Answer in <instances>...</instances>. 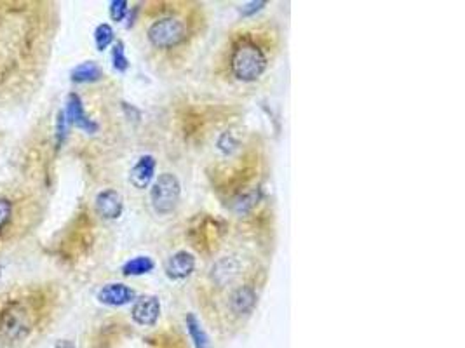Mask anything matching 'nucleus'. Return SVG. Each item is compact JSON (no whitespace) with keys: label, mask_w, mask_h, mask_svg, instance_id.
Wrapping results in <instances>:
<instances>
[{"label":"nucleus","mask_w":465,"mask_h":348,"mask_svg":"<svg viewBox=\"0 0 465 348\" xmlns=\"http://www.w3.org/2000/svg\"><path fill=\"white\" fill-rule=\"evenodd\" d=\"M265 6H267V2H249V4L242 6L241 15L242 16H253V15H256L258 11H262Z\"/></svg>","instance_id":"nucleus-23"},{"label":"nucleus","mask_w":465,"mask_h":348,"mask_svg":"<svg viewBox=\"0 0 465 348\" xmlns=\"http://www.w3.org/2000/svg\"><path fill=\"white\" fill-rule=\"evenodd\" d=\"M187 331L190 334V340L194 341L195 348H211L210 336L202 329L201 320L195 317V313H188L187 315Z\"/></svg>","instance_id":"nucleus-16"},{"label":"nucleus","mask_w":465,"mask_h":348,"mask_svg":"<svg viewBox=\"0 0 465 348\" xmlns=\"http://www.w3.org/2000/svg\"><path fill=\"white\" fill-rule=\"evenodd\" d=\"M150 348H187V347H185L183 338L171 333V331H167V333H161L157 334V336H154Z\"/></svg>","instance_id":"nucleus-19"},{"label":"nucleus","mask_w":465,"mask_h":348,"mask_svg":"<svg viewBox=\"0 0 465 348\" xmlns=\"http://www.w3.org/2000/svg\"><path fill=\"white\" fill-rule=\"evenodd\" d=\"M260 199H262L260 188L258 187L246 188L244 192H241V194H237L234 197V202H232V211H234L235 214H248V212H251L253 209L258 205Z\"/></svg>","instance_id":"nucleus-13"},{"label":"nucleus","mask_w":465,"mask_h":348,"mask_svg":"<svg viewBox=\"0 0 465 348\" xmlns=\"http://www.w3.org/2000/svg\"><path fill=\"white\" fill-rule=\"evenodd\" d=\"M134 291L131 289L129 286L120 282H112V284H105V286L101 287L100 291H98L96 298L101 305L107 306H124L127 303H131L134 300Z\"/></svg>","instance_id":"nucleus-8"},{"label":"nucleus","mask_w":465,"mask_h":348,"mask_svg":"<svg viewBox=\"0 0 465 348\" xmlns=\"http://www.w3.org/2000/svg\"><path fill=\"white\" fill-rule=\"evenodd\" d=\"M113 40H116V32H113V28L109 23H101V25L96 26V30H94V44H96L98 51L109 49L113 44Z\"/></svg>","instance_id":"nucleus-18"},{"label":"nucleus","mask_w":465,"mask_h":348,"mask_svg":"<svg viewBox=\"0 0 465 348\" xmlns=\"http://www.w3.org/2000/svg\"><path fill=\"white\" fill-rule=\"evenodd\" d=\"M94 208H96L98 216H101L103 219H119L122 216L124 211V199L113 188H107V190L100 192L94 199Z\"/></svg>","instance_id":"nucleus-6"},{"label":"nucleus","mask_w":465,"mask_h":348,"mask_svg":"<svg viewBox=\"0 0 465 348\" xmlns=\"http://www.w3.org/2000/svg\"><path fill=\"white\" fill-rule=\"evenodd\" d=\"M127 11H129V4H127L126 0H113V2H110V18L113 21H122L126 18Z\"/></svg>","instance_id":"nucleus-22"},{"label":"nucleus","mask_w":465,"mask_h":348,"mask_svg":"<svg viewBox=\"0 0 465 348\" xmlns=\"http://www.w3.org/2000/svg\"><path fill=\"white\" fill-rule=\"evenodd\" d=\"M63 113H65L69 126L77 127V129L84 131L87 134H94L98 131V124L93 119H89V115L86 113V108H84V103L79 94H69Z\"/></svg>","instance_id":"nucleus-5"},{"label":"nucleus","mask_w":465,"mask_h":348,"mask_svg":"<svg viewBox=\"0 0 465 348\" xmlns=\"http://www.w3.org/2000/svg\"><path fill=\"white\" fill-rule=\"evenodd\" d=\"M181 197V183L173 172H163L152 185L150 202L157 214L166 216L176 209Z\"/></svg>","instance_id":"nucleus-4"},{"label":"nucleus","mask_w":465,"mask_h":348,"mask_svg":"<svg viewBox=\"0 0 465 348\" xmlns=\"http://www.w3.org/2000/svg\"><path fill=\"white\" fill-rule=\"evenodd\" d=\"M112 63L113 68L120 73H124L127 68H129V59H127L126 49H124V44L120 42V40L119 42H116V46H113L112 49Z\"/></svg>","instance_id":"nucleus-20"},{"label":"nucleus","mask_w":465,"mask_h":348,"mask_svg":"<svg viewBox=\"0 0 465 348\" xmlns=\"http://www.w3.org/2000/svg\"><path fill=\"white\" fill-rule=\"evenodd\" d=\"M16 218V202L11 197H0V241L11 234Z\"/></svg>","instance_id":"nucleus-15"},{"label":"nucleus","mask_w":465,"mask_h":348,"mask_svg":"<svg viewBox=\"0 0 465 348\" xmlns=\"http://www.w3.org/2000/svg\"><path fill=\"white\" fill-rule=\"evenodd\" d=\"M239 270H241V263L237 259L221 258L220 262L215 263L211 275H213V280L218 286H227V284H230L239 275Z\"/></svg>","instance_id":"nucleus-12"},{"label":"nucleus","mask_w":465,"mask_h":348,"mask_svg":"<svg viewBox=\"0 0 465 348\" xmlns=\"http://www.w3.org/2000/svg\"><path fill=\"white\" fill-rule=\"evenodd\" d=\"M188 23L181 16H161L148 26V40L155 49H176L188 39Z\"/></svg>","instance_id":"nucleus-3"},{"label":"nucleus","mask_w":465,"mask_h":348,"mask_svg":"<svg viewBox=\"0 0 465 348\" xmlns=\"http://www.w3.org/2000/svg\"><path fill=\"white\" fill-rule=\"evenodd\" d=\"M228 306H230V312L234 315H248L253 312V309L256 306V291L255 287L246 284V286H239L234 293L230 295L228 300Z\"/></svg>","instance_id":"nucleus-11"},{"label":"nucleus","mask_w":465,"mask_h":348,"mask_svg":"<svg viewBox=\"0 0 465 348\" xmlns=\"http://www.w3.org/2000/svg\"><path fill=\"white\" fill-rule=\"evenodd\" d=\"M155 263L154 259L148 258V256H136V258L129 259L122 265V273L124 275H145V273H150L154 270Z\"/></svg>","instance_id":"nucleus-17"},{"label":"nucleus","mask_w":465,"mask_h":348,"mask_svg":"<svg viewBox=\"0 0 465 348\" xmlns=\"http://www.w3.org/2000/svg\"><path fill=\"white\" fill-rule=\"evenodd\" d=\"M195 270V256L188 251H178L167 259L166 275L171 280H183Z\"/></svg>","instance_id":"nucleus-10"},{"label":"nucleus","mask_w":465,"mask_h":348,"mask_svg":"<svg viewBox=\"0 0 465 348\" xmlns=\"http://www.w3.org/2000/svg\"><path fill=\"white\" fill-rule=\"evenodd\" d=\"M69 122H66V117L63 111H60L58 117H56V147L62 148V145L65 143L66 136H69Z\"/></svg>","instance_id":"nucleus-21"},{"label":"nucleus","mask_w":465,"mask_h":348,"mask_svg":"<svg viewBox=\"0 0 465 348\" xmlns=\"http://www.w3.org/2000/svg\"><path fill=\"white\" fill-rule=\"evenodd\" d=\"M157 162L152 155H141L129 172V183L138 190H145L154 181Z\"/></svg>","instance_id":"nucleus-9"},{"label":"nucleus","mask_w":465,"mask_h":348,"mask_svg":"<svg viewBox=\"0 0 465 348\" xmlns=\"http://www.w3.org/2000/svg\"><path fill=\"white\" fill-rule=\"evenodd\" d=\"M268 46L255 32H242L232 40L228 51V68L241 82H255L268 68Z\"/></svg>","instance_id":"nucleus-2"},{"label":"nucleus","mask_w":465,"mask_h":348,"mask_svg":"<svg viewBox=\"0 0 465 348\" xmlns=\"http://www.w3.org/2000/svg\"><path fill=\"white\" fill-rule=\"evenodd\" d=\"M131 317L138 326L152 327L161 317V302L157 296H141L136 300L131 310Z\"/></svg>","instance_id":"nucleus-7"},{"label":"nucleus","mask_w":465,"mask_h":348,"mask_svg":"<svg viewBox=\"0 0 465 348\" xmlns=\"http://www.w3.org/2000/svg\"><path fill=\"white\" fill-rule=\"evenodd\" d=\"M47 289L44 287H16L0 295V345L18 347L28 341L51 312Z\"/></svg>","instance_id":"nucleus-1"},{"label":"nucleus","mask_w":465,"mask_h":348,"mask_svg":"<svg viewBox=\"0 0 465 348\" xmlns=\"http://www.w3.org/2000/svg\"><path fill=\"white\" fill-rule=\"evenodd\" d=\"M55 348H77L72 340H58L55 343Z\"/></svg>","instance_id":"nucleus-24"},{"label":"nucleus","mask_w":465,"mask_h":348,"mask_svg":"<svg viewBox=\"0 0 465 348\" xmlns=\"http://www.w3.org/2000/svg\"><path fill=\"white\" fill-rule=\"evenodd\" d=\"M103 77V70L100 68V65L94 62H86L77 65L75 68L70 73V79L75 84H91L98 82V80Z\"/></svg>","instance_id":"nucleus-14"}]
</instances>
